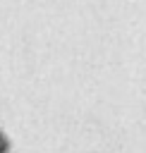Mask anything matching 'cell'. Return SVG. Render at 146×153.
Instances as JSON below:
<instances>
[{
	"label": "cell",
	"mask_w": 146,
	"mask_h": 153,
	"mask_svg": "<svg viewBox=\"0 0 146 153\" xmlns=\"http://www.w3.org/2000/svg\"><path fill=\"white\" fill-rule=\"evenodd\" d=\"M0 153H10V143H7V139H5L2 131H0Z\"/></svg>",
	"instance_id": "1"
}]
</instances>
